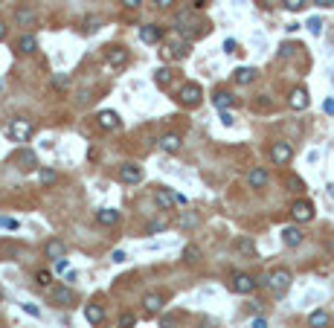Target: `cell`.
Wrapping results in <instances>:
<instances>
[{
	"mask_svg": "<svg viewBox=\"0 0 334 328\" xmlns=\"http://www.w3.org/2000/svg\"><path fill=\"white\" fill-rule=\"evenodd\" d=\"M291 282H294V276H291L288 267H276V270L267 273V288L276 293V296H285V293H288Z\"/></svg>",
	"mask_w": 334,
	"mask_h": 328,
	"instance_id": "6da1fadb",
	"label": "cell"
},
{
	"mask_svg": "<svg viewBox=\"0 0 334 328\" xmlns=\"http://www.w3.org/2000/svg\"><path fill=\"white\" fill-rule=\"evenodd\" d=\"M177 102H180L183 107H198L201 102H204V90H201V84L186 82L183 87H180V93H177Z\"/></svg>",
	"mask_w": 334,
	"mask_h": 328,
	"instance_id": "7a4b0ae2",
	"label": "cell"
},
{
	"mask_svg": "<svg viewBox=\"0 0 334 328\" xmlns=\"http://www.w3.org/2000/svg\"><path fill=\"white\" fill-rule=\"evenodd\" d=\"M154 200H157V206H160V209L186 206V198H183V195H177V192H172V189H166V186H157V192H154Z\"/></svg>",
	"mask_w": 334,
	"mask_h": 328,
	"instance_id": "3957f363",
	"label": "cell"
},
{
	"mask_svg": "<svg viewBox=\"0 0 334 328\" xmlns=\"http://www.w3.org/2000/svg\"><path fill=\"white\" fill-rule=\"evenodd\" d=\"M6 137L12 142H26L32 137V125L26 122V119H12L9 125H6Z\"/></svg>",
	"mask_w": 334,
	"mask_h": 328,
	"instance_id": "277c9868",
	"label": "cell"
},
{
	"mask_svg": "<svg viewBox=\"0 0 334 328\" xmlns=\"http://www.w3.org/2000/svg\"><path fill=\"white\" fill-rule=\"evenodd\" d=\"M116 177H119L125 186H137V183H142V166L122 163V166H119V172H116Z\"/></svg>",
	"mask_w": 334,
	"mask_h": 328,
	"instance_id": "5b68a950",
	"label": "cell"
},
{
	"mask_svg": "<svg viewBox=\"0 0 334 328\" xmlns=\"http://www.w3.org/2000/svg\"><path fill=\"white\" fill-rule=\"evenodd\" d=\"M128 59H131V52H128V49L122 47V44L105 47V61H108L111 67H116V70H119V67H125V64H128Z\"/></svg>",
	"mask_w": 334,
	"mask_h": 328,
	"instance_id": "8992f818",
	"label": "cell"
},
{
	"mask_svg": "<svg viewBox=\"0 0 334 328\" xmlns=\"http://www.w3.org/2000/svg\"><path fill=\"white\" fill-rule=\"evenodd\" d=\"M256 285H259V282H256L253 276H250V273H235V276H232V282H230V288H232L235 293H242V296L253 293V291H256Z\"/></svg>",
	"mask_w": 334,
	"mask_h": 328,
	"instance_id": "52a82bcc",
	"label": "cell"
},
{
	"mask_svg": "<svg viewBox=\"0 0 334 328\" xmlns=\"http://www.w3.org/2000/svg\"><path fill=\"white\" fill-rule=\"evenodd\" d=\"M291 157H294V148H291V142H273V148H270V160L276 166H288Z\"/></svg>",
	"mask_w": 334,
	"mask_h": 328,
	"instance_id": "ba28073f",
	"label": "cell"
},
{
	"mask_svg": "<svg viewBox=\"0 0 334 328\" xmlns=\"http://www.w3.org/2000/svg\"><path fill=\"white\" fill-rule=\"evenodd\" d=\"M96 125L102 131H119L122 128V119L116 111H99V117H96Z\"/></svg>",
	"mask_w": 334,
	"mask_h": 328,
	"instance_id": "9c48e42d",
	"label": "cell"
},
{
	"mask_svg": "<svg viewBox=\"0 0 334 328\" xmlns=\"http://www.w3.org/2000/svg\"><path fill=\"white\" fill-rule=\"evenodd\" d=\"M163 305H166V296H163V293H146V296H142V311L149 316H157L163 311Z\"/></svg>",
	"mask_w": 334,
	"mask_h": 328,
	"instance_id": "30bf717a",
	"label": "cell"
},
{
	"mask_svg": "<svg viewBox=\"0 0 334 328\" xmlns=\"http://www.w3.org/2000/svg\"><path fill=\"white\" fill-rule=\"evenodd\" d=\"M50 302L53 305H73L76 302V291L73 288H64V285H58L50 291Z\"/></svg>",
	"mask_w": 334,
	"mask_h": 328,
	"instance_id": "8fae6325",
	"label": "cell"
},
{
	"mask_svg": "<svg viewBox=\"0 0 334 328\" xmlns=\"http://www.w3.org/2000/svg\"><path fill=\"white\" fill-rule=\"evenodd\" d=\"M139 41H142V44H149V47H154V44H160V41H163V29L157 24L139 26Z\"/></svg>",
	"mask_w": 334,
	"mask_h": 328,
	"instance_id": "7c38bea8",
	"label": "cell"
},
{
	"mask_svg": "<svg viewBox=\"0 0 334 328\" xmlns=\"http://www.w3.org/2000/svg\"><path fill=\"white\" fill-rule=\"evenodd\" d=\"M157 145H160V151H166V154H177L180 145H183V137H180V134H163Z\"/></svg>",
	"mask_w": 334,
	"mask_h": 328,
	"instance_id": "4fadbf2b",
	"label": "cell"
},
{
	"mask_svg": "<svg viewBox=\"0 0 334 328\" xmlns=\"http://www.w3.org/2000/svg\"><path fill=\"white\" fill-rule=\"evenodd\" d=\"M291 215H294V221H311L314 218L311 200H297V203L291 206Z\"/></svg>",
	"mask_w": 334,
	"mask_h": 328,
	"instance_id": "5bb4252c",
	"label": "cell"
},
{
	"mask_svg": "<svg viewBox=\"0 0 334 328\" xmlns=\"http://www.w3.org/2000/svg\"><path fill=\"white\" fill-rule=\"evenodd\" d=\"M64 253H67V247H64V241H61V238H50V241L44 244V256L53 258V261L64 258Z\"/></svg>",
	"mask_w": 334,
	"mask_h": 328,
	"instance_id": "9a60e30c",
	"label": "cell"
},
{
	"mask_svg": "<svg viewBox=\"0 0 334 328\" xmlns=\"http://www.w3.org/2000/svg\"><path fill=\"white\" fill-rule=\"evenodd\" d=\"M15 163L21 166L23 172H32L35 166H38V157H35V151H29V148H21V151H15Z\"/></svg>",
	"mask_w": 334,
	"mask_h": 328,
	"instance_id": "2e32d148",
	"label": "cell"
},
{
	"mask_svg": "<svg viewBox=\"0 0 334 328\" xmlns=\"http://www.w3.org/2000/svg\"><path fill=\"white\" fill-rule=\"evenodd\" d=\"M288 105L294 107V111H305L308 107V90L305 87H294L288 96Z\"/></svg>",
	"mask_w": 334,
	"mask_h": 328,
	"instance_id": "e0dca14e",
	"label": "cell"
},
{
	"mask_svg": "<svg viewBox=\"0 0 334 328\" xmlns=\"http://www.w3.org/2000/svg\"><path fill=\"white\" fill-rule=\"evenodd\" d=\"M163 56H166V59H186V56H189V44H186V41H180V44L172 41V44L163 47Z\"/></svg>",
	"mask_w": 334,
	"mask_h": 328,
	"instance_id": "ac0fdd59",
	"label": "cell"
},
{
	"mask_svg": "<svg viewBox=\"0 0 334 328\" xmlns=\"http://www.w3.org/2000/svg\"><path fill=\"white\" fill-rule=\"evenodd\" d=\"M84 319H87L90 325H102L105 322V308L102 305H96V302L84 305Z\"/></svg>",
	"mask_w": 334,
	"mask_h": 328,
	"instance_id": "d6986e66",
	"label": "cell"
},
{
	"mask_svg": "<svg viewBox=\"0 0 334 328\" xmlns=\"http://www.w3.org/2000/svg\"><path fill=\"white\" fill-rule=\"evenodd\" d=\"M15 21H18V26H35L38 24V15L29 6H21V9H15Z\"/></svg>",
	"mask_w": 334,
	"mask_h": 328,
	"instance_id": "ffe728a7",
	"label": "cell"
},
{
	"mask_svg": "<svg viewBox=\"0 0 334 328\" xmlns=\"http://www.w3.org/2000/svg\"><path fill=\"white\" fill-rule=\"evenodd\" d=\"M247 183H250V189H265L267 186V172L265 169H250V172H247Z\"/></svg>",
	"mask_w": 334,
	"mask_h": 328,
	"instance_id": "44dd1931",
	"label": "cell"
},
{
	"mask_svg": "<svg viewBox=\"0 0 334 328\" xmlns=\"http://www.w3.org/2000/svg\"><path fill=\"white\" fill-rule=\"evenodd\" d=\"M15 49H18L21 56H32L35 49H38V41H35V35H21L18 44H15Z\"/></svg>",
	"mask_w": 334,
	"mask_h": 328,
	"instance_id": "7402d4cb",
	"label": "cell"
},
{
	"mask_svg": "<svg viewBox=\"0 0 334 328\" xmlns=\"http://www.w3.org/2000/svg\"><path fill=\"white\" fill-rule=\"evenodd\" d=\"M212 102H215V107H218V111H230L235 99H232L230 90H215V93H212Z\"/></svg>",
	"mask_w": 334,
	"mask_h": 328,
	"instance_id": "603a6c76",
	"label": "cell"
},
{
	"mask_svg": "<svg viewBox=\"0 0 334 328\" xmlns=\"http://www.w3.org/2000/svg\"><path fill=\"white\" fill-rule=\"evenodd\" d=\"M96 221L102 224V227H116V224H119V212H116V209H108V206H105V209L96 212Z\"/></svg>",
	"mask_w": 334,
	"mask_h": 328,
	"instance_id": "cb8c5ba5",
	"label": "cell"
},
{
	"mask_svg": "<svg viewBox=\"0 0 334 328\" xmlns=\"http://www.w3.org/2000/svg\"><path fill=\"white\" fill-rule=\"evenodd\" d=\"M232 82L235 84H253L256 82V70L253 67H238V70L232 73Z\"/></svg>",
	"mask_w": 334,
	"mask_h": 328,
	"instance_id": "d4e9b609",
	"label": "cell"
},
{
	"mask_svg": "<svg viewBox=\"0 0 334 328\" xmlns=\"http://www.w3.org/2000/svg\"><path fill=\"white\" fill-rule=\"evenodd\" d=\"M282 241H285L288 247H300L302 244V233L297 230V227H285V230H282Z\"/></svg>",
	"mask_w": 334,
	"mask_h": 328,
	"instance_id": "484cf974",
	"label": "cell"
},
{
	"mask_svg": "<svg viewBox=\"0 0 334 328\" xmlns=\"http://www.w3.org/2000/svg\"><path fill=\"white\" fill-rule=\"evenodd\" d=\"M172 79H174V73L169 70V67H157V70H154V84H157V87H169Z\"/></svg>",
	"mask_w": 334,
	"mask_h": 328,
	"instance_id": "4316f807",
	"label": "cell"
},
{
	"mask_svg": "<svg viewBox=\"0 0 334 328\" xmlns=\"http://www.w3.org/2000/svg\"><path fill=\"white\" fill-rule=\"evenodd\" d=\"M235 250H238V253H244V256H256L253 238H247V235H244V238H238V241H235Z\"/></svg>",
	"mask_w": 334,
	"mask_h": 328,
	"instance_id": "83f0119b",
	"label": "cell"
},
{
	"mask_svg": "<svg viewBox=\"0 0 334 328\" xmlns=\"http://www.w3.org/2000/svg\"><path fill=\"white\" fill-rule=\"evenodd\" d=\"M308 325H311V328L328 325V314H325V311H311V316H308Z\"/></svg>",
	"mask_w": 334,
	"mask_h": 328,
	"instance_id": "f1b7e54d",
	"label": "cell"
},
{
	"mask_svg": "<svg viewBox=\"0 0 334 328\" xmlns=\"http://www.w3.org/2000/svg\"><path fill=\"white\" fill-rule=\"evenodd\" d=\"M35 177H38V183H44V186H53V183L58 180V175L53 172V169H38V175Z\"/></svg>",
	"mask_w": 334,
	"mask_h": 328,
	"instance_id": "f546056e",
	"label": "cell"
},
{
	"mask_svg": "<svg viewBox=\"0 0 334 328\" xmlns=\"http://www.w3.org/2000/svg\"><path fill=\"white\" fill-rule=\"evenodd\" d=\"M53 87H56V90H67L70 87V76L67 73H56V76H53Z\"/></svg>",
	"mask_w": 334,
	"mask_h": 328,
	"instance_id": "4dcf8cb0",
	"label": "cell"
},
{
	"mask_svg": "<svg viewBox=\"0 0 334 328\" xmlns=\"http://www.w3.org/2000/svg\"><path fill=\"white\" fill-rule=\"evenodd\" d=\"M198 258H201V250H198L195 244H189V247L183 250V261H186V264H195Z\"/></svg>",
	"mask_w": 334,
	"mask_h": 328,
	"instance_id": "1f68e13d",
	"label": "cell"
},
{
	"mask_svg": "<svg viewBox=\"0 0 334 328\" xmlns=\"http://www.w3.org/2000/svg\"><path fill=\"white\" fill-rule=\"evenodd\" d=\"M166 227H169L166 221H151L149 227H146V235H157V233H163Z\"/></svg>",
	"mask_w": 334,
	"mask_h": 328,
	"instance_id": "d6a6232c",
	"label": "cell"
},
{
	"mask_svg": "<svg viewBox=\"0 0 334 328\" xmlns=\"http://www.w3.org/2000/svg\"><path fill=\"white\" fill-rule=\"evenodd\" d=\"M305 26H308V32H311V35H320V32H323V21H320V18H311Z\"/></svg>",
	"mask_w": 334,
	"mask_h": 328,
	"instance_id": "836d02e7",
	"label": "cell"
},
{
	"mask_svg": "<svg viewBox=\"0 0 334 328\" xmlns=\"http://www.w3.org/2000/svg\"><path fill=\"white\" fill-rule=\"evenodd\" d=\"M137 325V316L134 314H122L119 316V328H134Z\"/></svg>",
	"mask_w": 334,
	"mask_h": 328,
	"instance_id": "e575fe53",
	"label": "cell"
},
{
	"mask_svg": "<svg viewBox=\"0 0 334 328\" xmlns=\"http://www.w3.org/2000/svg\"><path fill=\"white\" fill-rule=\"evenodd\" d=\"M282 3L288 12H302V6H305V0H282Z\"/></svg>",
	"mask_w": 334,
	"mask_h": 328,
	"instance_id": "d590c367",
	"label": "cell"
},
{
	"mask_svg": "<svg viewBox=\"0 0 334 328\" xmlns=\"http://www.w3.org/2000/svg\"><path fill=\"white\" fill-rule=\"evenodd\" d=\"M294 49H300V47H294V44H282V47H279V56L288 59V56H294Z\"/></svg>",
	"mask_w": 334,
	"mask_h": 328,
	"instance_id": "8d00e7d4",
	"label": "cell"
},
{
	"mask_svg": "<svg viewBox=\"0 0 334 328\" xmlns=\"http://www.w3.org/2000/svg\"><path fill=\"white\" fill-rule=\"evenodd\" d=\"M288 186L294 189V192H302V189H305V183H302L300 177H288Z\"/></svg>",
	"mask_w": 334,
	"mask_h": 328,
	"instance_id": "74e56055",
	"label": "cell"
},
{
	"mask_svg": "<svg viewBox=\"0 0 334 328\" xmlns=\"http://www.w3.org/2000/svg\"><path fill=\"white\" fill-rule=\"evenodd\" d=\"M0 227L3 230H18V221L15 218H0Z\"/></svg>",
	"mask_w": 334,
	"mask_h": 328,
	"instance_id": "f35d334b",
	"label": "cell"
},
{
	"mask_svg": "<svg viewBox=\"0 0 334 328\" xmlns=\"http://www.w3.org/2000/svg\"><path fill=\"white\" fill-rule=\"evenodd\" d=\"M67 270H70V261L67 258H58L56 261V273H67Z\"/></svg>",
	"mask_w": 334,
	"mask_h": 328,
	"instance_id": "ab89813d",
	"label": "cell"
},
{
	"mask_svg": "<svg viewBox=\"0 0 334 328\" xmlns=\"http://www.w3.org/2000/svg\"><path fill=\"white\" fill-rule=\"evenodd\" d=\"M21 308H23V311H26V314H29V316H41V311H38V308H35L32 302H23Z\"/></svg>",
	"mask_w": 334,
	"mask_h": 328,
	"instance_id": "60d3db41",
	"label": "cell"
},
{
	"mask_svg": "<svg viewBox=\"0 0 334 328\" xmlns=\"http://www.w3.org/2000/svg\"><path fill=\"white\" fill-rule=\"evenodd\" d=\"M35 279H38V285H50V270H38Z\"/></svg>",
	"mask_w": 334,
	"mask_h": 328,
	"instance_id": "b9f144b4",
	"label": "cell"
},
{
	"mask_svg": "<svg viewBox=\"0 0 334 328\" xmlns=\"http://www.w3.org/2000/svg\"><path fill=\"white\" fill-rule=\"evenodd\" d=\"M221 122H224V125H232V122H235V117H232L230 111H221Z\"/></svg>",
	"mask_w": 334,
	"mask_h": 328,
	"instance_id": "7bdbcfd3",
	"label": "cell"
},
{
	"mask_svg": "<svg viewBox=\"0 0 334 328\" xmlns=\"http://www.w3.org/2000/svg\"><path fill=\"white\" fill-rule=\"evenodd\" d=\"M122 6H125V9H139L142 0H122Z\"/></svg>",
	"mask_w": 334,
	"mask_h": 328,
	"instance_id": "ee69618b",
	"label": "cell"
},
{
	"mask_svg": "<svg viewBox=\"0 0 334 328\" xmlns=\"http://www.w3.org/2000/svg\"><path fill=\"white\" fill-rule=\"evenodd\" d=\"M323 111L328 114V117H334V99H325V102H323Z\"/></svg>",
	"mask_w": 334,
	"mask_h": 328,
	"instance_id": "f6af8a7d",
	"label": "cell"
},
{
	"mask_svg": "<svg viewBox=\"0 0 334 328\" xmlns=\"http://www.w3.org/2000/svg\"><path fill=\"white\" fill-rule=\"evenodd\" d=\"M111 258H114V261H116V264H122V261H125V253H122V250H114V256H111Z\"/></svg>",
	"mask_w": 334,
	"mask_h": 328,
	"instance_id": "bcb514c9",
	"label": "cell"
},
{
	"mask_svg": "<svg viewBox=\"0 0 334 328\" xmlns=\"http://www.w3.org/2000/svg\"><path fill=\"white\" fill-rule=\"evenodd\" d=\"M250 328H267V322L262 319V316H256L253 322H250Z\"/></svg>",
	"mask_w": 334,
	"mask_h": 328,
	"instance_id": "7dc6e473",
	"label": "cell"
},
{
	"mask_svg": "<svg viewBox=\"0 0 334 328\" xmlns=\"http://www.w3.org/2000/svg\"><path fill=\"white\" fill-rule=\"evenodd\" d=\"M224 49H227V52H235V49H238V44H235V41H224Z\"/></svg>",
	"mask_w": 334,
	"mask_h": 328,
	"instance_id": "c3c4849f",
	"label": "cell"
},
{
	"mask_svg": "<svg viewBox=\"0 0 334 328\" xmlns=\"http://www.w3.org/2000/svg\"><path fill=\"white\" fill-rule=\"evenodd\" d=\"M174 0H154V6H160V9H169Z\"/></svg>",
	"mask_w": 334,
	"mask_h": 328,
	"instance_id": "681fc988",
	"label": "cell"
},
{
	"mask_svg": "<svg viewBox=\"0 0 334 328\" xmlns=\"http://www.w3.org/2000/svg\"><path fill=\"white\" fill-rule=\"evenodd\" d=\"M317 6H323V9H328V6H334V0H314Z\"/></svg>",
	"mask_w": 334,
	"mask_h": 328,
	"instance_id": "f907efd6",
	"label": "cell"
},
{
	"mask_svg": "<svg viewBox=\"0 0 334 328\" xmlns=\"http://www.w3.org/2000/svg\"><path fill=\"white\" fill-rule=\"evenodd\" d=\"M6 32H9V29H6V24H3V21H0V41H3V38H6Z\"/></svg>",
	"mask_w": 334,
	"mask_h": 328,
	"instance_id": "816d5d0a",
	"label": "cell"
},
{
	"mask_svg": "<svg viewBox=\"0 0 334 328\" xmlns=\"http://www.w3.org/2000/svg\"><path fill=\"white\" fill-rule=\"evenodd\" d=\"M204 3H207V0H195V6H204Z\"/></svg>",
	"mask_w": 334,
	"mask_h": 328,
	"instance_id": "f5cc1de1",
	"label": "cell"
},
{
	"mask_svg": "<svg viewBox=\"0 0 334 328\" xmlns=\"http://www.w3.org/2000/svg\"><path fill=\"white\" fill-rule=\"evenodd\" d=\"M0 90H3V79H0Z\"/></svg>",
	"mask_w": 334,
	"mask_h": 328,
	"instance_id": "db71d44e",
	"label": "cell"
}]
</instances>
